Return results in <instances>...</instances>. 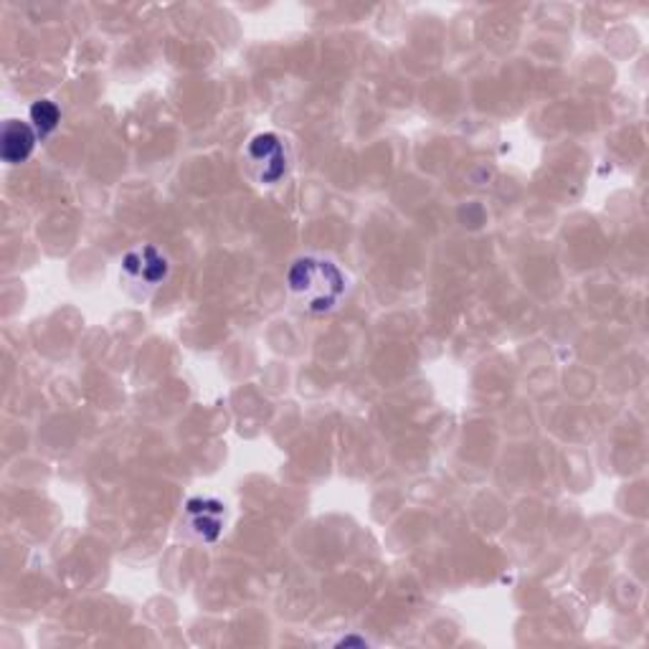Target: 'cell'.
Masks as SVG:
<instances>
[{
    "mask_svg": "<svg viewBox=\"0 0 649 649\" xmlns=\"http://www.w3.org/2000/svg\"><path fill=\"white\" fill-rule=\"evenodd\" d=\"M39 135L31 128V122L23 120H6L3 132H0V155L8 165H21L33 155Z\"/></svg>",
    "mask_w": 649,
    "mask_h": 649,
    "instance_id": "obj_5",
    "label": "cell"
},
{
    "mask_svg": "<svg viewBox=\"0 0 649 649\" xmlns=\"http://www.w3.org/2000/svg\"><path fill=\"white\" fill-rule=\"evenodd\" d=\"M287 290L305 313L327 315L343 302L348 280L335 262L323 256H302L290 266Z\"/></svg>",
    "mask_w": 649,
    "mask_h": 649,
    "instance_id": "obj_1",
    "label": "cell"
},
{
    "mask_svg": "<svg viewBox=\"0 0 649 649\" xmlns=\"http://www.w3.org/2000/svg\"><path fill=\"white\" fill-rule=\"evenodd\" d=\"M368 639L366 637H358V635H348L343 639H337V647H366Z\"/></svg>",
    "mask_w": 649,
    "mask_h": 649,
    "instance_id": "obj_7",
    "label": "cell"
},
{
    "mask_svg": "<svg viewBox=\"0 0 649 649\" xmlns=\"http://www.w3.org/2000/svg\"><path fill=\"white\" fill-rule=\"evenodd\" d=\"M29 122L39 140H47L61 124V110L51 100H36L29 110Z\"/></svg>",
    "mask_w": 649,
    "mask_h": 649,
    "instance_id": "obj_6",
    "label": "cell"
},
{
    "mask_svg": "<svg viewBox=\"0 0 649 649\" xmlns=\"http://www.w3.org/2000/svg\"><path fill=\"white\" fill-rule=\"evenodd\" d=\"M292 155L287 142L277 132H260L244 150V168L260 185H280L290 173Z\"/></svg>",
    "mask_w": 649,
    "mask_h": 649,
    "instance_id": "obj_3",
    "label": "cell"
},
{
    "mask_svg": "<svg viewBox=\"0 0 649 649\" xmlns=\"http://www.w3.org/2000/svg\"><path fill=\"white\" fill-rule=\"evenodd\" d=\"M185 528L203 544L221 538L226 526V505L216 497H193L185 503Z\"/></svg>",
    "mask_w": 649,
    "mask_h": 649,
    "instance_id": "obj_4",
    "label": "cell"
},
{
    "mask_svg": "<svg viewBox=\"0 0 649 649\" xmlns=\"http://www.w3.org/2000/svg\"><path fill=\"white\" fill-rule=\"evenodd\" d=\"M171 277V260L153 244L130 249L120 262V280L132 297L145 300Z\"/></svg>",
    "mask_w": 649,
    "mask_h": 649,
    "instance_id": "obj_2",
    "label": "cell"
}]
</instances>
